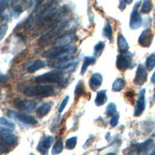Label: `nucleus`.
Wrapping results in <instances>:
<instances>
[{
  "label": "nucleus",
  "mask_w": 155,
  "mask_h": 155,
  "mask_svg": "<svg viewBox=\"0 0 155 155\" xmlns=\"http://www.w3.org/2000/svg\"><path fill=\"white\" fill-rule=\"evenodd\" d=\"M75 35L73 33L71 35H65L64 36L58 38L55 41V47H70V45L74 41Z\"/></svg>",
  "instance_id": "nucleus-14"
},
{
  "label": "nucleus",
  "mask_w": 155,
  "mask_h": 155,
  "mask_svg": "<svg viewBox=\"0 0 155 155\" xmlns=\"http://www.w3.org/2000/svg\"><path fill=\"white\" fill-rule=\"evenodd\" d=\"M12 104L17 110H25V111H32V110H35L36 107V103L35 101L20 99V98H15L13 100Z\"/></svg>",
  "instance_id": "nucleus-6"
},
{
  "label": "nucleus",
  "mask_w": 155,
  "mask_h": 155,
  "mask_svg": "<svg viewBox=\"0 0 155 155\" xmlns=\"http://www.w3.org/2000/svg\"><path fill=\"white\" fill-rule=\"evenodd\" d=\"M152 40H153L152 31L150 28H147V29L144 30L142 31V33L140 35L139 39H138V42H139L140 46L144 47V48H147V47H150L151 45Z\"/></svg>",
  "instance_id": "nucleus-9"
},
{
  "label": "nucleus",
  "mask_w": 155,
  "mask_h": 155,
  "mask_svg": "<svg viewBox=\"0 0 155 155\" xmlns=\"http://www.w3.org/2000/svg\"><path fill=\"white\" fill-rule=\"evenodd\" d=\"M66 25H67L66 20H63V21H60V22H56L54 25H52V27H51V29L48 31L44 33V35L39 38L38 43L40 45L48 44L49 41H51L52 38H54L55 36H57L59 35V33L62 32V31L65 29Z\"/></svg>",
  "instance_id": "nucleus-3"
},
{
  "label": "nucleus",
  "mask_w": 155,
  "mask_h": 155,
  "mask_svg": "<svg viewBox=\"0 0 155 155\" xmlns=\"http://www.w3.org/2000/svg\"><path fill=\"white\" fill-rule=\"evenodd\" d=\"M154 95H155V94H154Z\"/></svg>",
  "instance_id": "nucleus-44"
},
{
  "label": "nucleus",
  "mask_w": 155,
  "mask_h": 155,
  "mask_svg": "<svg viewBox=\"0 0 155 155\" xmlns=\"http://www.w3.org/2000/svg\"><path fill=\"white\" fill-rule=\"evenodd\" d=\"M109 155H116V154H114V153H110Z\"/></svg>",
  "instance_id": "nucleus-41"
},
{
  "label": "nucleus",
  "mask_w": 155,
  "mask_h": 155,
  "mask_svg": "<svg viewBox=\"0 0 155 155\" xmlns=\"http://www.w3.org/2000/svg\"><path fill=\"white\" fill-rule=\"evenodd\" d=\"M0 137L5 141V142L7 143V145H8L10 147L16 146L18 143L17 136L15 135L13 133H12V131H9V130H5L0 129Z\"/></svg>",
  "instance_id": "nucleus-13"
},
{
  "label": "nucleus",
  "mask_w": 155,
  "mask_h": 155,
  "mask_svg": "<svg viewBox=\"0 0 155 155\" xmlns=\"http://www.w3.org/2000/svg\"><path fill=\"white\" fill-rule=\"evenodd\" d=\"M7 31H8V24L7 23L0 26V40H2V38L5 36Z\"/></svg>",
  "instance_id": "nucleus-35"
},
{
  "label": "nucleus",
  "mask_w": 155,
  "mask_h": 155,
  "mask_svg": "<svg viewBox=\"0 0 155 155\" xmlns=\"http://www.w3.org/2000/svg\"><path fill=\"white\" fill-rule=\"evenodd\" d=\"M152 9V2L150 0H146V1L142 2V6H141V12L142 13H150Z\"/></svg>",
  "instance_id": "nucleus-27"
},
{
  "label": "nucleus",
  "mask_w": 155,
  "mask_h": 155,
  "mask_svg": "<svg viewBox=\"0 0 155 155\" xmlns=\"http://www.w3.org/2000/svg\"><path fill=\"white\" fill-rule=\"evenodd\" d=\"M103 36L109 40H112V27L110 22H107L103 29Z\"/></svg>",
  "instance_id": "nucleus-25"
},
{
  "label": "nucleus",
  "mask_w": 155,
  "mask_h": 155,
  "mask_svg": "<svg viewBox=\"0 0 155 155\" xmlns=\"http://www.w3.org/2000/svg\"><path fill=\"white\" fill-rule=\"evenodd\" d=\"M29 155H35V154H33V153H31V154H29Z\"/></svg>",
  "instance_id": "nucleus-42"
},
{
  "label": "nucleus",
  "mask_w": 155,
  "mask_h": 155,
  "mask_svg": "<svg viewBox=\"0 0 155 155\" xmlns=\"http://www.w3.org/2000/svg\"><path fill=\"white\" fill-rule=\"evenodd\" d=\"M119 117H120L119 113H115L113 116H111L110 121V127H116V126H117V124H118V122H119Z\"/></svg>",
  "instance_id": "nucleus-33"
},
{
  "label": "nucleus",
  "mask_w": 155,
  "mask_h": 155,
  "mask_svg": "<svg viewBox=\"0 0 155 155\" xmlns=\"http://www.w3.org/2000/svg\"><path fill=\"white\" fill-rule=\"evenodd\" d=\"M116 110H117L116 105L114 104L113 102H111V103H110L109 105H107V107H106V114L107 116H113L114 114L117 113Z\"/></svg>",
  "instance_id": "nucleus-29"
},
{
  "label": "nucleus",
  "mask_w": 155,
  "mask_h": 155,
  "mask_svg": "<svg viewBox=\"0 0 155 155\" xmlns=\"http://www.w3.org/2000/svg\"><path fill=\"white\" fill-rule=\"evenodd\" d=\"M133 55V53L127 51L125 53H120L117 56L116 59V67L119 71H126L127 69L130 68V61H131V57Z\"/></svg>",
  "instance_id": "nucleus-7"
},
{
  "label": "nucleus",
  "mask_w": 155,
  "mask_h": 155,
  "mask_svg": "<svg viewBox=\"0 0 155 155\" xmlns=\"http://www.w3.org/2000/svg\"><path fill=\"white\" fill-rule=\"evenodd\" d=\"M51 107H52V102H45V103L41 104L36 109L37 116L40 118L46 116L47 114L50 112V110H51Z\"/></svg>",
  "instance_id": "nucleus-16"
},
{
  "label": "nucleus",
  "mask_w": 155,
  "mask_h": 155,
  "mask_svg": "<svg viewBox=\"0 0 155 155\" xmlns=\"http://www.w3.org/2000/svg\"><path fill=\"white\" fill-rule=\"evenodd\" d=\"M103 76L99 72H95L90 78V87L92 91H96L98 87L102 85Z\"/></svg>",
  "instance_id": "nucleus-15"
},
{
  "label": "nucleus",
  "mask_w": 155,
  "mask_h": 155,
  "mask_svg": "<svg viewBox=\"0 0 155 155\" xmlns=\"http://www.w3.org/2000/svg\"><path fill=\"white\" fill-rule=\"evenodd\" d=\"M0 129L12 131L15 130V125L5 117H0Z\"/></svg>",
  "instance_id": "nucleus-19"
},
{
  "label": "nucleus",
  "mask_w": 155,
  "mask_h": 155,
  "mask_svg": "<svg viewBox=\"0 0 155 155\" xmlns=\"http://www.w3.org/2000/svg\"><path fill=\"white\" fill-rule=\"evenodd\" d=\"M117 45H118V49L121 51V53H125L129 51V43H127V39L122 33H119L118 37H117Z\"/></svg>",
  "instance_id": "nucleus-18"
},
{
  "label": "nucleus",
  "mask_w": 155,
  "mask_h": 155,
  "mask_svg": "<svg viewBox=\"0 0 155 155\" xmlns=\"http://www.w3.org/2000/svg\"><path fill=\"white\" fill-rule=\"evenodd\" d=\"M146 90L143 89L139 92V98L137 100V103L135 106V110H134V116H140L146 109V98H145Z\"/></svg>",
  "instance_id": "nucleus-12"
},
{
  "label": "nucleus",
  "mask_w": 155,
  "mask_h": 155,
  "mask_svg": "<svg viewBox=\"0 0 155 155\" xmlns=\"http://www.w3.org/2000/svg\"><path fill=\"white\" fill-rule=\"evenodd\" d=\"M62 151H63V142L61 139H59L58 141H56V143L53 145L51 153L52 155H57V154H60Z\"/></svg>",
  "instance_id": "nucleus-26"
},
{
  "label": "nucleus",
  "mask_w": 155,
  "mask_h": 155,
  "mask_svg": "<svg viewBox=\"0 0 155 155\" xmlns=\"http://www.w3.org/2000/svg\"><path fill=\"white\" fill-rule=\"evenodd\" d=\"M69 100H70V96H66V97L63 99V101L61 102V105H60L59 109H58V111H59V112H62V111L64 110V109L66 107L67 104L69 103Z\"/></svg>",
  "instance_id": "nucleus-36"
},
{
  "label": "nucleus",
  "mask_w": 155,
  "mask_h": 155,
  "mask_svg": "<svg viewBox=\"0 0 155 155\" xmlns=\"http://www.w3.org/2000/svg\"><path fill=\"white\" fill-rule=\"evenodd\" d=\"M23 93L27 96L33 97H49L55 93L54 87L51 85H35V86H26L22 90Z\"/></svg>",
  "instance_id": "nucleus-1"
},
{
  "label": "nucleus",
  "mask_w": 155,
  "mask_h": 155,
  "mask_svg": "<svg viewBox=\"0 0 155 155\" xmlns=\"http://www.w3.org/2000/svg\"><path fill=\"white\" fill-rule=\"evenodd\" d=\"M155 68V53H151L147 56L146 60V69L147 71H152Z\"/></svg>",
  "instance_id": "nucleus-24"
},
{
  "label": "nucleus",
  "mask_w": 155,
  "mask_h": 155,
  "mask_svg": "<svg viewBox=\"0 0 155 155\" xmlns=\"http://www.w3.org/2000/svg\"><path fill=\"white\" fill-rule=\"evenodd\" d=\"M75 47H54L50 50H47L42 53V56L48 59H58L64 56L71 55L75 51Z\"/></svg>",
  "instance_id": "nucleus-2"
},
{
  "label": "nucleus",
  "mask_w": 155,
  "mask_h": 155,
  "mask_svg": "<svg viewBox=\"0 0 155 155\" xmlns=\"http://www.w3.org/2000/svg\"><path fill=\"white\" fill-rule=\"evenodd\" d=\"M9 3L8 1H0V20L3 18V12H4V10L7 8V6H8Z\"/></svg>",
  "instance_id": "nucleus-37"
},
{
  "label": "nucleus",
  "mask_w": 155,
  "mask_h": 155,
  "mask_svg": "<svg viewBox=\"0 0 155 155\" xmlns=\"http://www.w3.org/2000/svg\"><path fill=\"white\" fill-rule=\"evenodd\" d=\"M104 49H105V42L99 41L94 46V57H98L99 55H101V53H102Z\"/></svg>",
  "instance_id": "nucleus-28"
},
{
  "label": "nucleus",
  "mask_w": 155,
  "mask_h": 155,
  "mask_svg": "<svg viewBox=\"0 0 155 155\" xmlns=\"http://www.w3.org/2000/svg\"><path fill=\"white\" fill-rule=\"evenodd\" d=\"M152 146H153V140L149 139V140H147L146 142L137 145V147H136V151L138 153H145L147 150H150V147Z\"/></svg>",
  "instance_id": "nucleus-21"
},
{
  "label": "nucleus",
  "mask_w": 155,
  "mask_h": 155,
  "mask_svg": "<svg viewBox=\"0 0 155 155\" xmlns=\"http://www.w3.org/2000/svg\"><path fill=\"white\" fill-rule=\"evenodd\" d=\"M154 26H155V17H154Z\"/></svg>",
  "instance_id": "nucleus-43"
},
{
  "label": "nucleus",
  "mask_w": 155,
  "mask_h": 155,
  "mask_svg": "<svg viewBox=\"0 0 155 155\" xmlns=\"http://www.w3.org/2000/svg\"><path fill=\"white\" fill-rule=\"evenodd\" d=\"M8 115L11 118H13L19 122H21L23 124L26 125H36L38 122L35 117H33L30 114H27V113H22V112H17V111H13V110H9L8 111Z\"/></svg>",
  "instance_id": "nucleus-5"
},
{
  "label": "nucleus",
  "mask_w": 155,
  "mask_h": 155,
  "mask_svg": "<svg viewBox=\"0 0 155 155\" xmlns=\"http://www.w3.org/2000/svg\"><path fill=\"white\" fill-rule=\"evenodd\" d=\"M76 144H77V137L76 136L71 137L69 139H67L66 141V149L73 150L76 147Z\"/></svg>",
  "instance_id": "nucleus-30"
},
{
  "label": "nucleus",
  "mask_w": 155,
  "mask_h": 155,
  "mask_svg": "<svg viewBox=\"0 0 155 155\" xmlns=\"http://www.w3.org/2000/svg\"><path fill=\"white\" fill-rule=\"evenodd\" d=\"M53 140H54V139H53V136H51V135L45 136L38 143V145H37V150L40 153H41L42 155H47V154H48L49 149H50L51 146L53 143Z\"/></svg>",
  "instance_id": "nucleus-10"
},
{
  "label": "nucleus",
  "mask_w": 155,
  "mask_h": 155,
  "mask_svg": "<svg viewBox=\"0 0 155 155\" xmlns=\"http://www.w3.org/2000/svg\"><path fill=\"white\" fill-rule=\"evenodd\" d=\"M141 2H138L135 4L134 8L131 12V15H130V27L131 30H137L139 29L141 25H142L143 22V19L142 16H141L140 12L138 11V7L140 5Z\"/></svg>",
  "instance_id": "nucleus-8"
},
{
  "label": "nucleus",
  "mask_w": 155,
  "mask_h": 155,
  "mask_svg": "<svg viewBox=\"0 0 155 155\" xmlns=\"http://www.w3.org/2000/svg\"><path fill=\"white\" fill-rule=\"evenodd\" d=\"M35 82L40 84L46 83H61L64 80V72L62 71H51L35 78Z\"/></svg>",
  "instance_id": "nucleus-4"
},
{
  "label": "nucleus",
  "mask_w": 155,
  "mask_h": 155,
  "mask_svg": "<svg viewBox=\"0 0 155 155\" xmlns=\"http://www.w3.org/2000/svg\"><path fill=\"white\" fill-rule=\"evenodd\" d=\"M150 155H155V150H153V151H152V152H151Z\"/></svg>",
  "instance_id": "nucleus-40"
},
{
  "label": "nucleus",
  "mask_w": 155,
  "mask_h": 155,
  "mask_svg": "<svg viewBox=\"0 0 155 155\" xmlns=\"http://www.w3.org/2000/svg\"><path fill=\"white\" fill-rule=\"evenodd\" d=\"M125 80L121 77H118L112 84V91H121L125 87Z\"/></svg>",
  "instance_id": "nucleus-23"
},
{
  "label": "nucleus",
  "mask_w": 155,
  "mask_h": 155,
  "mask_svg": "<svg viewBox=\"0 0 155 155\" xmlns=\"http://www.w3.org/2000/svg\"><path fill=\"white\" fill-rule=\"evenodd\" d=\"M22 12H23V9L21 8V6H19V5H17V6H15V8L12 9V13L13 15H15V17H18L22 13Z\"/></svg>",
  "instance_id": "nucleus-34"
},
{
  "label": "nucleus",
  "mask_w": 155,
  "mask_h": 155,
  "mask_svg": "<svg viewBox=\"0 0 155 155\" xmlns=\"http://www.w3.org/2000/svg\"><path fill=\"white\" fill-rule=\"evenodd\" d=\"M95 57L94 56H86L84 58V61H83V65H82V69H81V74H84L86 72L87 69L92 64L95 63Z\"/></svg>",
  "instance_id": "nucleus-22"
},
{
  "label": "nucleus",
  "mask_w": 155,
  "mask_h": 155,
  "mask_svg": "<svg viewBox=\"0 0 155 155\" xmlns=\"http://www.w3.org/2000/svg\"><path fill=\"white\" fill-rule=\"evenodd\" d=\"M147 72L145 66L142 64L138 65V68L136 70V74L134 77V84L137 86H142L147 82Z\"/></svg>",
  "instance_id": "nucleus-11"
},
{
  "label": "nucleus",
  "mask_w": 155,
  "mask_h": 155,
  "mask_svg": "<svg viewBox=\"0 0 155 155\" xmlns=\"http://www.w3.org/2000/svg\"><path fill=\"white\" fill-rule=\"evenodd\" d=\"M84 93H85V87H84V84H83L82 81H80L75 87L74 94L76 96H82Z\"/></svg>",
  "instance_id": "nucleus-31"
},
{
  "label": "nucleus",
  "mask_w": 155,
  "mask_h": 155,
  "mask_svg": "<svg viewBox=\"0 0 155 155\" xmlns=\"http://www.w3.org/2000/svg\"><path fill=\"white\" fill-rule=\"evenodd\" d=\"M10 151V147L7 145L5 141L0 137V152L1 153H8Z\"/></svg>",
  "instance_id": "nucleus-32"
},
{
  "label": "nucleus",
  "mask_w": 155,
  "mask_h": 155,
  "mask_svg": "<svg viewBox=\"0 0 155 155\" xmlns=\"http://www.w3.org/2000/svg\"><path fill=\"white\" fill-rule=\"evenodd\" d=\"M44 67H45V62L43 60L36 59L27 66V71H28V72H30V73H32V72H35L39 70L43 69Z\"/></svg>",
  "instance_id": "nucleus-17"
},
{
  "label": "nucleus",
  "mask_w": 155,
  "mask_h": 155,
  "mask_svg": "<svg viewBox=\"0 0 155 155\" xmlns=\"http://www.w3.org/2000/svg\"><path fill=\"white\" fill-rule=\"evenodd\" d=\"M126 1H120V4H119V9L121 11H124L125 10V7H126Z\"/></svg>",
  "instance_id": "nucleus-38"
},
{
  "label": "nucleus",
  "mask_w": 155,
  "mask_h": 155,
  "mask_svg": "<svg viewBox=\"0 0 155 155\" xmlns=\"http://www.w3.org/2000/svg\"><path fill=\"white\" fill-rule=\"evenodd\" d=\"M107 100V91L106 90H102L99 91L96 94L95 97V105L97 107H101L103 106Z\"/></svg>",
  "instance_id": "nucleus-20"
},
{
  "label": "nucleus",
  "mask_w": 155,
  "mask_h": 155,
  "mask_svg": "<svg viewBox=\"0 0 155 155\" xmlns=\"http://www.w3.org/2000/svg\"><path fill=\"white\" fill-rule=\"evenodd\" d=\"M151 83L155 84V71H154L153 74H152V76H151Z\"/></svg>",
  "instance_id": "nucleus-39"
}]
</instances>
